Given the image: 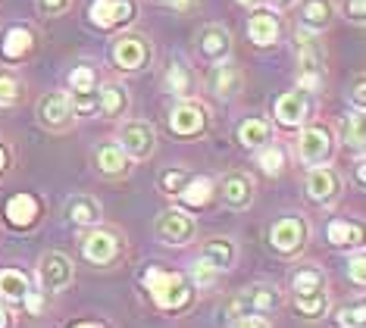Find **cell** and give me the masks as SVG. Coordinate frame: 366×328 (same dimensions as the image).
<instances>
[{"label":"cell","mask_w":366,"mask_h":328,"mask_svg":"<svg viewBox=\"0 0 366 328\" xmlns=\"http://www.w3.org/2000/svg\"><path fill=\"white\" fill-rule=\"evenodd\" d=\"M345 144H351L354 150H363V109L347 116L345 122Z\"/></svg>","instance_id":"37"},{"label":"cell","mask_w":366,"mask_h":328,"mask_svg":"<svg viewBox=\"0 0 366 328\" xmlns=\"http://www.w3.org/2000/svg\"><path fill=\"white\" fill-rule=\"evenodd\" d=\"M31 47H35V35H31V29L26 25H13L10 31H6V41H4V56L6 60H22V56L31 54Z\"/></svg>","instance_id":"29"},{"label":"cell","mask_w":366,"mask_h":328,"mask_svg":"<svg viewBox=\"0 0 366 328\" xmlns=\"http://www.w3.org/2000/svg\"><path fill=\"white\" fill-rule=\"evenodd\" d=\"M363 316H366L363 300H357L351 307H341L335 313V328H363Z\"/></svg>","instance_id":"36"},{"label":"cell","mask_w":366,"mask_h":328,"mask_svg":"<svg viewBox=\"0 0 366 328\" xmlns=\"http://www.w3.org/2000/svg\"><path fill=\"white\" fill-rule=\"evenodd\" d=\"M201 259L204 263H210L216 272H229L232 266H235V259H238V247H235V241L232 238H207L204 244H201Z\"/></svg>","instance_id":"23"},{"label":"cell","mask_w":366,"mask_h":328,"mask_svg":"<svg viewBox=\"0 0 366 328\" xmlns=\"http://www.w3.org/2000/svg\"><path fill=\"white\" fill-rule=\"evenodd\" d=\"M241 6H251V10H257V6H260V0H238Z\"/></svg>","instance_id":"48"},{"label":"cell","mask_w":366,"mask_h":328,"mask_svg":"<svg viewBox=\"0 0 366 328\" xmlns=\"http://www.w3.org/2000/svg\"><path fill=\"white\" fill-rule=\"evenodd\" d=\"M332 150H335V138L326 125H307L297 138V156L307 166H326Z\"/></svg>","instance_id":"13"},{"label":"cell","mask_w":366,"mask_h":328,"mask_svg":"<svg viewBox=\"0 0 366 328\" xmlns=\"http://www.w3.org/2000/svg\"><path fill=\"white\" fill-rule=\"evenodd\" d=\"M307 238H310V229H307V222L301 216H285L279 222H272V229H269V244L282 257L301 254L307 247Z\"/></svg>","instance_id":"10"},{"label":"cell","mask_w":366,"mask_h":328,"mask_svg":"<svg viewBox=\"0 0 366 328\" xmlns=\"http://www.w3.org/2000/svg\"><path fill=\"white\" fill-rule=\"evenodd\" d=\"M191 279H194L197 284V291H207V288H213L216 279H219V272L210 266V263H204V259H194V269H191Z\"/></svg>","instance_id":"38"},{"label":"cell","mask_w":366,"mask_h":328,"mask_svg":"<svg viewBox=\"0 0 366 328\" xmlns=\"http://www.w3.org/2000/svg\"><path fill=\"white\" fill-rule=\"evenodd\" d=\"M4 166H6V154H4V147H0V172H4Z\"/></svg>","instance_id":"50"},{"label":"cell","mask_w":366,"mask_h":328,"mask_svg":"<svg viewBox=\"0 0 366 328\" xmlns=\"http://www.w3.org/2000/svg\"><path fill=\"white\" fill-rule=\"evenodd\" d=\"M219 197L229 209H247L254 204V179L247 172H229L219 184Z\"/></svg>","instance_id":"19"},{"label":"cell","mask_w":366,"mask_h":328,"mask_svg":"<svg viewBox=\"0 0 366 328\" xmlns=\"http://www.w3.org/2000/svg\"><path fill=\"white\" fill-rule=\"evenodd\" d=\"M154 232H157V238L163 244H169V247H185V244L194 241L197 222L185 209L169 207V209H160V216H157V222H154Z\"/></svg>","instance_id":"6"},{"label":"cell","mask_w":366,"mask_h":328,"mask_svg":"<svg viewBox=\"0 0 366 328\" xmlns=\"http://www.w3.org/2000/svg\"><path fill=\"white\" fill-rule=\"evenodd\" d=\"M291 294H295V307L307 319H316L326 313L329 291H326V275L316 266H301L291 275Z\"/></svg>","instance_id":"3"},{"label":"cell","mask_w":366,"mask_h":328,"mask_svg":"<svg viewBox=\"0 0 366 328\" xmlns=\"http://www.w3.org/2000/svg\"><path fill=\"white\" fill-rule=\"evenodd\" d=\"M179 197L185 200L188 207H204V204H210V197H213V182L204 179V175H188L185 188L179 191Z\"/></svg>","instance_id":"32"},{"label":"cell","mask_w":366,"mask_h":328,"mask_svg":"<svg viewBox=\"0 0 366 328\" xmlns=\"http://www.w3.org/2000/svg\"><path fill=\"white\" fill-rule=\"evenodd\" d=\"M329 241L335 247H354L363 241V229L360 222H347V219H332L329 222Z\"/></svg>","instance_id":"33"},{"label":"cell","mask_w":366,"mask_h":328,"mask_svg":"<svg viewBox=\"0 0 366 328\" xmlns=\"http://www.w3.org/2000/svg\"><path fill=\"white\" fill-rule=\"evenodd\" d=\"M72 275H76L72 259L66 254H60V250H47V254L38 259V282L47 294L66 291L72 284Z\"/></svg>","instance_id":"11"},{"label":"cell","mask_w":366,"mask_h":328,"mask_svg":"<svg viewBox=\"0 0 366 328\" xmlns=\"http://www.w3.org/2000/svg\"><path fill=\"white\" fill-rule=\"evenodd\" d=\"M119 254H122V238L110 229L94 225V229H88L85 238H81V257L94 266H110V263H116Z\"/></svg>","instance_id":"8"},{"label":"cell","mask_w":366,"mask_h":328,"mask_svg":"<svg viewBox=\"0 0 366 328\" xmlns=\"http://www.w3.org/2000/svg\"><path fill=\"white\" fill-rule=\"evenodd\" d=\"M307 194H310L313 204L332 207L341 197V179H338V172L329 169V166H313L310 175H307Z\"/></svg>","instance_id":"17"},{"label":"cell","mask_w":366,"mask_h":328,"mask_svg":"<svg viewBox=\"0 0 366 328\" xmlns=\"http://www.w3.org/2000/svg\"><path fill=\"white\" fill-rule=\"evenodd\" d=\"M6 219H10L13 225H22V229H29V225L38 219V200L31 197V194H16V197H10V204H6Z\"/></svg>","instance_id":"30"},{"label":"cell","mask_w":366,"mask_h":328,"mask_svg":"<svg viewBox=\"0 0 366 328\" xmlns=\"http://www.w3.org/2000/svg\"><path fill=\"white\" fill-rule=\"evenodd\" d=\"M351 97H354L357 109H363V104H366V94H363V75H357V79H354V91H351Z\"/></svg>","instance_id":"43"},{"label":"cell","mask_w":366,"mask_h":328,"mask_svg":"<svg viewBox=\"0 0 366 328\" xmlns=\"http://www.w3.org/2000/svg\"><path fill=\"white\" fill-rule=\"evenodd\" d=\"M257 163H260V169L266 175H279L282 169H285V150H282L279 144H269L260 150V156H257Z\"/></svg>","instance_id":"35"},{"label":"cell","mask_w":366,"mask_h":328,"mask_svg":"<svg viewBox=\"0 0 366 328\" xmlns=\"http://www.w3.org/2000/svg\"><path fill=\"white\" fill-rule=\"evenodd\" d=\"M72 328H104V325H97V322H79V325H72Z\"/></svg>","instance_id":"49"},{"label":"cell","mask_w":366,"mask_h":328,"mask_svg":"<svg viewBox=\"0 0 366 328\" xmlns=\"http://www.w3.org/2000/svg\"><path fill=\"white\" fill-rule=\"evenodd\" d=\"M26 97V85L13 72H0V106H19Z\"/></svg>","instance_id":"34"},{"label":"cell","mask_w":366,"mask_h":328,"mask_svg":"<svg viewBox=\"0 0 366 328\" xmlns=\"http://www.w3.org/2000/svg\"><path fill=\"white\" fill-rule=\"evenodd\" d=\"M69 100L76 113H91L97 106V72L94 66H76L69 72Z\"/></svg>","instance_id":"14"},{"label":"cell","mask_w":366,"mask_h":328,"mask_svg":"<svg viewBox=\"0 0 366 328\" xmlns=\"http://www.w3.org/2000/svg\"><path fill=\"white\" fill-rule=\"evenodd\" d=\"M94 166L97 172L107 175V179H119V175H129V156L126 150L119 144H113V141H107L94 150Z\"/></svg>","instance_id":"25"},{"label":"cell","mask_w":366,"mask_h":328,"mask_svg":"<svg viewBox=\"0 0 366 328\" xmlns=\"http://www.w3.org/2000/svg\"><path fill=\"white\" fill-rule=\"evenodd\" d=\"M151 56H154V50H151V41H147L144 35L129 31V35H119L113 41V63L126 72L144 69V66L151 63Z\"/></svg>","instance_id":"12"},{"label":"cell","mask_w":366,"mask_h":328,"mask_svg":"<svg viewBox=\"0 0 366 328\" xmlns=\"http://www.w3.org/2000/svg\"><path fill=\"white\" fill-rule=\"evenodd\" d=\"M66 216H69L76 225L94 229V225H101L104 209H101V204H97L94 197H88V194H76V197H69V204H66Z\"/></svg>","instance_id":"27"},{"label":"cell","mask_w":366,"mask_h":328,"mask_svg":"<svg viewBox=\"0 0 366 328\" xmlns=\"http://www.w3.org/2000/svg\"><path fill=\"white\" fill-rule=\"evenodd\" d=\"M279 307H282L279 288L276 284H266V282L235 291L226 304H222V309H226V316L232 322H235V319H266L276 313Z\"/></svg>","instance_id":"2"},{"label":"cell","mask_w":366,"mask_h":328,"mask_svg":"<svg viewBox=\"0 0 366 328\" xmlns=\"http://www.w3.org/2000/svg\"><path fill=\"white\" fill-rule=\"evenodd\" d=\"M119 141L129 159H151L157 150V129L147 119H126L119 129Z\"/></svg>","instance_id":"9"},{"label":"cell","mask_w":366,"mask_h":328,"mask_svg":"<svg viewBox=\"0 0 366 328\" xmlns=\"http://www.w3.org/2000/svg\"><path fill=\"white\" fill-rule=\"evenodd\" d=\"M269 122L266 119H244L238 125V141H241V147H247V150H257V147H263L266 141H269Z\"/></svg>","instance_id":"31"},{"label":"cell","mask_w":366,"mask_h":328,"mask_svg":"<svg viewBox=\"0 0 366 328\" xmlns=\"http://www.w3.org/2000/svg\"><path fill=\"white\" fill-rule=\"evenodd\" d=\"M269 4H272V10H291L297 0H269Z\"/></svg>","instance_id":"46"},{"label":"cell","mask_w":366,"mask_h":328,"mask_svg":"<svg viewBox=\"0 0 366 328\" xmlns=\"http://www.w3.org/2000/svg\"><path fill=\"white\" fill-rule=\"evenodd\" d=\"M295 50H297V91L304 94H316L326 85V47H322L320 35L313 31H295Z\"/></svg>","instance_id":"1"},{"label":"cell","mask_w":366,"mask_h":328,"mask_svg":"<svg viewBox=\"0 0 366 328\" xmlns=\"http://www.w3.org/2000/svg\"><path fill=\"white\" fill-rule=\"evenodd\" d=\"M363 263H366V259H363V254H357L354 259H351V282L357 284V288H363Z\"/></svg>","instance_id":"42"},{"label":"cell","mask_w":366,"mask_h":328,"mask_svg":"<svg viewBox=\"0 0 366 328\" xmlns=\"http://www.w3.org/2000/svg\"><path fill=\"white\" fill-rule=\"evenodd\" d=\"M307 116H310V94H304V91H285L279 100H276V119L279 125H285V129H297V125L307 122Z\"/></svg>","instance_id":"20"},{"label":"cell","mask_w":366,"mask_h":328,"mask_svg":"<svg viewBox=\"0 0 366 328\" xmlns=\"http://www.w3.org/2000/svg\"><path fill=\"white\" fill-rule=\"evenodd\" d=\"M163 91L179 100H191V94L197 91V75L191 66H185L182 60H172L169 66H166L163 72Z\"/></svg>","instance_id":"22"},{"label":"cell","mask_w":366,"mask_h":328,"mask_svg":"<svg viewBox=\"0 0 366 328\" xmlns=\"http://www.w3.org/2000/svg\"><path fill=\"white\" fill-rule=\"evenodd\" d=\"M94 109L104 116V119H119V116H126V109H129L126 85H119V81H104V85L97 88V106Z\"/></svg>","instance_id":"24"},{"label":"cell","mask_w":366,"mask_h":328,"mask_svg":"<svg viewBox=\"0 0 366 328\" xmlns=\"http://www.w3.org/2000/svg\"><path fill=\"white\" fill-rule=\"evenodd\" d=\"M38 122L44 125L47 131H69L76 125V109H72V100L66 91H51L38 100L35 106Z\"/></svg>","instance_id":"7"},{"label":"cell","mask_w":366,"mask_h":328,"mask_svg":"<svg viewBox=\"0 0 366 328\" xmlns=\"http://www.w3.org/2000/svg\"><path fill=\"white\" fill-rule=\"evenodd\" d=\"M169 6H172V10H176V13L185 16V13H191V10H194V6H197V0H169Z\"/></svg>","instance_id":"44"},{"label":"cell","mask_w":366,"mask_h":328,"mask_svg":"<svg viewBox=\"0 0 366 328\" xmlns=\"http://www.w3.org/2000/svg\"><path fill=\"white\" fill-rule=\"evenodd\" d=\"M332 22H335V4L332 0H301L297 4V25H301V31L320 35Z\"/></svg>","instance_id":"18"},{"label":"cell","mask_w":366,"mask_h":328,"mask_svg":"<svg viewBox=\"0 0 366 328\" xmlns=\"http://www.w3.org/2000/svg\"><path fill=\"white\" fill-rule=\"evenodd\" d=\"M194 54H197V60L207 63V66L226 63L229 54H232V31L219 22L201 25L194 35Z\"/></svg>","instance_id":"5"},{"label":"cell","mask_w":366,"mask_h":328,"mask_svg":"<svg viewBox=\"0 0 366 328\" xmlns=\"http://www.w3.org/2000/svg\"><path fill=\"white\" fill-rule=\"evenodd\" d=\"M207 129V106L197 100H182L179 106H172L169 113V131H176L179 138H191Z\"/></svg>","instance_id":"16"},{"label":"cell","mask_w":366,"mask_h":328,"mask_svg":"<svg viewBox=\"0 0 366 328\" xmlns=\"http://www.w3.org/2000/svg\"><path fill=\"white\" fill-rule=\"evenodd\" d=\"M144 284L151 291L154 304L160 309H182L191 300V284L185 275L179 272H163V269H147L144 272Z\"/></svg>","instance_id":"4"},{"label":"cell","mask_w":366,"mask_h":328,"mask_svg":"<svg viewBox=\"0 0 366 328\" xmlns=\"http://www.w3.org/2000/svg\"><path fill=\"white\" fill-rule=\"evenodd\" d=\"M88 19L97 29H116L135 19V4L132 0H94L88 6Z\"/></svg>","instance_id":"15"},{"label":"cell","mask_w":366,"mask_h":328,"mask_svg":"<svg viewBox=\"0 0 366 328\" xmlns=\"http://www.w3.org/2000/svg\"><path fill=\"white\" fill-rule=\"evenodd\" d=\"M72 4L76 0H35V10L41 16H63V13H69Z\"/></svg>","instance_id":"40"},{"label":"cell","mask_w":366,"mask_h":328,"mask_svg":"<svg viewBox=\"0 0 366 328\" xmlns=\"http://www.w3.org/2000/svg\"><path fill=\"white\" fill-rule=\"evenodd\" d=\"M29 275L19 269H0V297L6 304H26L29 297Z\"/></svg>","instance_id":"28"},{"label":"cell","mask_w":366,"mask_h":328,"mask_svg":"<svg viewBox=\"0 0 366 328\" xmlns=\"http://www.w3.org/2000/svg\"><path fill=\"white\" fill-rule=\"evenodd\" d=\"M6 325H10V316H6V309L0 307V328H6Z\"/></svg>","instance_id":"47"},{"label":"cell","mask_w":366,"mask_h":328,"mask_svg":"<svg viewBox=\"0 0 366 328\" xmlns=\"http://www.w3.org/2000/svg\"><path fill=\"white\" fill-rule=\"evenodd\" d=\"M341 10H345V19H351L354 25L366 22V0H345Z\"/></svg>","instance_id":"41"},{"label":"cell","mask_w":366,"mask_h":328,"mask_svg":"<svg viewBox=\"0 0 366 328\" xmlns=\"http://www.w3.org/2000/svg\"><path fill=\"white\" fill-rule=\"evenodd\" d=\"M247 35L257 47H272L279 41V19L272 16V10H254V16L247 19Z\"/></svg>","instance_id":"26"},{"label":"cell","mask_w":366,"mask_h":328,"mask_svg":"<svg viewBox=\"0 0 366 328\" xmlns=\"http://www.w3.org/2000/svg\"><path fill=\"white\" fill-rule=\"evenodd\" d=\"M207 85H210V91L219 100H232V97H238V91L241 85H244V75H241V69L235 63H216L210 75H207Z\"/></svg>","instance_id":"21"},{"label":"cell","mask_w":366,"mask_h":328,"mask_svg":"<svg viewBox=\"0 0 366 328\" xmlns=\"http://www.w3.org/2000/svg\"><path fill=\"white\" fill-rule=\"evenodd\" d=\"M185 182H188V172H185V169H166V172L160 175L163 194H176V197H179V191L185 188Z\"/></svg>","instance_id":"39"},{"label":"cell","mask_w":366,"mask_h":328,"mask_svg":"<svg viewBox=\"0 0 366 328\" xmlns=\"http://www.w3.org/2000/svg\"><path fill=\"white\" fill-rule=\"evenodd\" d=\"M232 328H269V325H266L263 319H235Z\"/></svg>","instance_id":"45"}]
</instances>
